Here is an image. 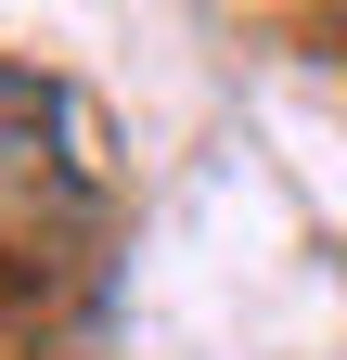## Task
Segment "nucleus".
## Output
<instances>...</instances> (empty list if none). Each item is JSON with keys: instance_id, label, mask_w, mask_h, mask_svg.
<instances>
[{"instance_id": "f257e3e1", "label": "nucleus", "mask_w": 347, "mask_h": 360, "mask_svg": "<svg viewBox=\"0 0 347 360\" xmlns=\"http://www.w3.org/2000/svg\"><path fill=\"white\" fill-rule=\"evenodd\" d=\"M91 219H103V116L65 77L0 65V257L52 270Z\"/></svg>"}]
</instances>
